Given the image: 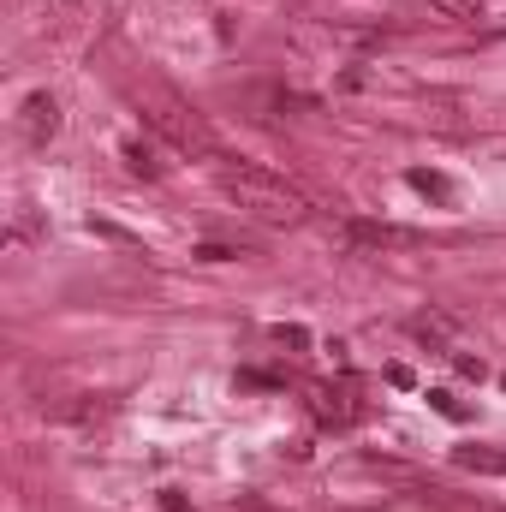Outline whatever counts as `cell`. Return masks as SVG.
Segmentation results:
<instances>
[{"instance_id":"4","label":"cell","mask_w":506,"mask_h":512,"mask_svg":"<svg viewBox=\"0 0 506 512\" xmlns=\"http://www.w3.org/2000/svg\"><path fill=\"white\" fill-rule=\"evenodd\" d=\"M459 465H465V471H506V453H489V447H459Z\"/></svg>"},{"instance_id":"2","label":"cell","mask_w":506,"mask_h":512,"mask_svg":"<svg viewBox=\"0 0 506 512\" xmlns=\"http://www.w3.org/2000/svg\"><path fill=\"white\" fill-rule=\"evenodd\" d=\"M310 411H316L322 423H358L364 405H358L352 387H316V393H310Z\"/></svg>"},{"instance_id":"5","label":"cell","mask_w":506,"mask_h":512,"mask_svg":"<svg viewBox=\"0 0 506 512\" xmlns=\"http://www.w3.org/2000/svg\"><path fill=\"white\" fill-rule=\"evenodd\" d=\"M429 6H441L447 18H477V6H483V0H429Z\"/></svg>"},{"instance_id":"3","label":"cell","mask_w":506,"mask_h":512,"mask_svg":"<svg viewBox=\"0 0 506 512\" xmlns=\"http://www.w3.org/2000/svg\"><path fill=\"white\" fill-rule=\"evenodd\" d=\"M54 126H60L54 96H30V102H24V137H30V143H48V137H54Z\"/></svg>"},{"instance_id":"1","label":"cell","mask_w":506,"mask_h":512,"mask_svg":"<svg viewBox=\"0 0 506 512\" xmlns=\"http://www.w3.org/2000/svg\"><path fill=\"white\" fill-rule=\"evenodd\" d=\"M221 185L239 197V209H251V215H262V221H298V215H304V197H298L286 179L251 167V161H239V167L227 161V167H221Z\"/></svg>"}]
</instances>
